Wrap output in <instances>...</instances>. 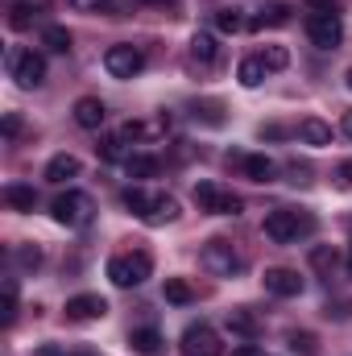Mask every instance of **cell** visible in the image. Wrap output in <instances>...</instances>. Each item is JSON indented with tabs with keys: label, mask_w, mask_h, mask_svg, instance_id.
I'll return each instance as SVG.
<instances>
[{
	"label": "cell",
	"mask_w": 352,
	"mask_h": 356,
	"mask_svg": "<svg viewBox=\"0 0 352 356\" xmlns=\"http://www.w3.org/2000/svg\"><path fill=\"white\" fill-rule=\"evenodd\" d=\"M4 203H8L13 211H33L38 195H33V186H25V182H8V186H4Z\"/></svg>",
	"instance_id": "cell-20"
},
{
	"label": "cell",
	"mask_w": 352,
	"mask_h": 356,
	"mask_svg": "<svg viewBox=\"0 0 352 356\" xmlns=\"http://www.w3.org/2000/svg\"><path fill=\"white\" fill-rule=\"evenodd\" d=\"M104 116H108V112H104V104H99L95 95H83V99L75 104V124H79V129H99Z\"/></svg>",
	"instance_id": "cell-14"
},
{
	"label": "cell",
	"mask_w": 352,
	"mask_h": 356,
	"mask_svg": "<svg viewBox=\"0 0 352 356\" xmlns=\"http://www.w3.org/2000/svg\"><path fill=\"white\" fill-rule=\"evenodd\" d=\"M4 67H8V75L17 79V88L33 91L46 83V58L38 54V50H25V46H13L8 54H4Z\"/></svg>",
	"instance_id": "cell-4"
},
{
	"label": "cell",
	"mask_w": 352,
	"mask_h": 356,
	"mask_svg": "<svg viewBox=\"0 0 352 356\" xmlns=\"http://www.w3.org/2000/svg\"><path fill=\"white\" fill-rule=\"evenodd\" d=\"M344 83H349V88H352V71H349V75H344Z\"/></svg>",
	"instance_id": "cell-46"
},
{
	"label": "cell",
	"mask_w": 352,
	"mask_h": 356,
	"mask_svg": "<svg viewBox=\"0 0 352 356\" xmlns=\"http://www.w3.org/2000/svg\"><path fill=\"white\" fill-rule=\"evenodd\" d=\"M262 137H269V141H278V137H282V129H278V124H265V129H262Z\"/></svg>",
	"instance_id": "cell-42"
},
{
	"label": "cell",
	"mask_w": 352,
	"mask_h": 356,
	"mask_svg": "<svg viewBox=\"0 0 352 356\" xmlns=\"http://www.w3.org/2000/svg\"><path fill=\"white\" fill-rule=\"evenodd\" d=\"M182 356H220V336L207 323H191L182 332Z\"/></svg>",
	"instance_id": "cell-10"
},
{
	"label": "cell",
	"mask_w": 352,
	"mask_h": 356,
	"mask_svg": "<svg viewBox=\"0 0 352 356\" xmlns=\"http://www.w3.org/2000/svg\"><path fill=\"white\" fill-rule=\"evenodd\" d=\"M336 266H340V253H336L332 245H315V249H311V269H315V273L332 277V273H336Z\"/></svg>",
	"instance_id": "cell-26"
},
{
	"label": "cell",
	"mask_w": 352,
	"mask_h": 356,
	"mask_svg": "<svg viewBox=\"0 0 352 356\" xmlns=\"http://www.w3.org/2000/svg\"><path fill=\"white\" fill-rule=\"evenodd\" d=\"M340 129H344V137H349V141H352V108H349V112H344V120H340Z\"/></svg>",
	"instance_id": "cell-43"
},
{
	"label": "cell",
	"mask_w": 352,
	"mask_h": 356,
	"mask_svg": "<svg viewBox=\"0 0 352 356\" xmlns=\"http://www.w3.org/2000/svg\"><path fill=\"white\" fill-rule=\"evenodd\" d=\"M286 182L307 186V182H311V166H307V162H290V166H286Z\"/></svg>",
	"instance_id": "cell-35"
},
{
	"label": "cell",
	"mask_w": 352,
	"mask_h": 356,
	"mask_svg": "<svg viewBox=\"0 0 352 356\" xmlns=\"http://www.w3.org/2000/svg\"><path fill=\"white\" fill-rule=\"evenodd\" d=\"M332 178H336V186H344V191H349V186H352V162H340Z\"/></svg>",
	"instance_id": "cell-37"
},
{
	"label": "cell",
	"mask_w": 352,
	"mask_h": 356,
	"mask_svg": "<svg viewBox=\"0 0 352 356\" xmlns=\"http://www.w3.org/2000/svg\"><path fill=\"white\" fill-rule=\"evenodd\" d=\"M265 71H269V67L262 63V54H253V58H241V67H237V79H241V88H262Z\"/></svg>",
	"instance_id": "cell-22"
},
{
	"label": "cell",
	"mask_w": 352,
	"mask_h": 356,
	"mask_svg": "<svg viewBox=\"0 0 352 356\" xmlns=\"http://www.w3.org/2000/svg\"><path fill=\"white\" fill-rule=\"evenodd\" d=\"M75 356H95V353H75Z\"/></svg>",
	"instance_id": "cell-47"
},
{
	"label": "cell",
	"mask_w": 352,
	"mask_h": 356,
	"mask_svg": "<svg viewBox=\"0 0 352 356\" xmlns=\"http://www.w3.org/2000/svg\"><path fill=\"white\" fill-rule=\"evenodd\" d=\"M311 13H336V0H303Z\"/></svg>",
	"instance_id": "cell-39"
},
{
	"label": "cell",
	"mask_w": 352,
	"mask_h": 356,
	"mask_svg": "<svg viewBox=\"0 0 352 356\" xmlns=\"http://www.w3.org/2000/svg\"><path fill=\"white\" fill-rule=\"evenodd\" d=\"M290 4H265L262 13L249 21V29H278V25H290Z\"/></svg>",
	"instance_id": "cell-15"
},
{
	"label": "cell",
	"mask_w": 352,
	"mask_h": 356,
	"mask_svg": "<svg viewBox=\"0 0 352 356\" xmlns=\"http://www.w3.org/2000/svg\"><path fill=\"white\" fill-rule=\"evenodd\" d=\"M298 137H303L307 145H319V149H323V145H332V124H323L319 116H307V120L298 124Z\"/></svg>",
	"instance_id": "cell-16"
},
{
	"label": "cell",
	"mask_w": 352,
	"mask_h": 356,
	"mask_svg": "<svg viewBox=\"0 0 352 356\" xmlns=\"http://www.w3.org/2000/svg\"><path fill=\"white\" fill-rule=\"evenodd\" d=\"M71 8H79V13H108L112 8V0H67Z\"/></svg>",
	"instance_id": "cell-36"
},
{
	"label": "cell",
	"mask_w": 352,
	"mask_h": 356,
	"mask_svg": "<svg viewBox=\"0 0 352 356\" xmlns=\"http://www.w3.org/2000/svg\"><path fill=\"white\" fill-rule=\"evenodd\" d=\"M42 356H63V353H54V348H46V353H42Z\"/></svg>",
	"instance_id": "cell-45"
},
{
	"label": "cell",
	"mask_w": 352,
	"mask_h": 356,
	"mask_svg": "<svg viewBox=\"0 0 352 356\" xmlns=\"http://www.w3.org/2000/svg\"><path fill=\"white\" fill-rule=\"evenodd\" d=\"M262 63L269 67V71H286V67H290V50H286V46H265Z\"/></svg>",
	"instance_id": "cell-31"
},
{
	"label": "cell",
	"mask_w": 352,
	"mask_h": 356,
	"mask_svg": "<svg viewBox=\"0 0 352 356\" xmlns=\"http://www.w3.org/2000/svg\"><path fill=\"white\" fill-rule=\"evenodd\" d=\"M17 323V277H4V294H0V327Z\"/></svg>",
	"instance_id": "cell-25"
},
{
	"label": "cell",
	"mask_w": 352,
	"mask_h": 356,
	"mask_svg": "<svg viewBox=\"0 0 352 356\" xmlns=\"http://www.w3.org/2000/svg\"><path fill=\"white\" fill-rule=\"evenodd\" d=\"M349 311H352V302H336V307L328 302V311H323V315H328V319H344Z\"/></svg>",
	"instance_id": "cell-40"
},
{
	"label": "cell",
	"mask_w": 352,
	"mask_h": 356,
	"mask_svg": "<svg viewBox=\"0 0 352 356\" xmlns=\"http://www.w3.org/2000/svg\"><path fill=\"white\" fill-rule=\"evenodd\" d=\"M33 17H38L33 4H13V8H8V25H13V29H29Z\"/></svg>",
	"instance_id": "cell-32"
},
{
	"label": "cell",
	"mask_w": 352,
	"mask_h": 356,
	"mask_svg": "<svg viewBox=\"0 0 352 356\" xmlns=\"http://www.w3.org/2000/svg\"><path fill=\"white\" fill-rule=\"evenodd\" d=\"M265 290L269 294H278V298H298L303 294V277L294 273V269H286V266H273V269H265Z\"/></svg>",
	"instance_id": "cell-11"
},
{
	"label": "cell",
	"mask_w": 352,
	"mask_h": 356,
	"mask_svg": "<svg viewBox=\"0 0 352 356\" xmlns=\"http://www.w3.org/2000/svg\"><path fill=\"white\" fill-rule=\"evenodd\" d=\"M191 116L203 120V124H211V129H220L224 124V104L220 99H195L191 104Z\"/></svg>",
	"instance_id": "cell-24"
},
{
	"label": "cell",
	"mask_w": 352,
	"mask_h": 356,
	"mask_svg": "<svg viewBox=\"0 0 352 356\" xmlns=\"http://www.w3.org/2000/svg\"><path fill=\"white\" fill-rule=\"evenodd\" d=\"M307 38H311V46H319V50H336V46L344 42V21H340V13H311V17H307Z\"/></svg>",
	"instance_id": "cell-8"
},
{
	"label": "cell",
	"mask_w": 352,
	"mask_h": 356,
	"mask_svg": "<svg viewBox=\"0 0 352 356\" xmlns=\"http://www.w3.org/2000/svg\"><path fill=\"white\" fill-rule=\"evenodd\" d=\"M129 348L137 356H158L162 353V332L158 327H137V332H129Z\"/></svg>",
	"instance_id": "cell-13"
},
{
	"label": "cell",
	"mask_w": 352,
	"mask_h": 356,
	"mask_svg": "<svg viewBox=\"0 0 352 356\" xmlns=\"http://www.w3.org/2000/svg\"><path fill=\"white\" fill-rule=\"evenodd\" d=\"M166 302H175V307L195 302V290H191V282H182V277H166Z\"/></svg>",
	"instance_id": "cell-29"
},
{
	"label": "cell",
	"mask_w": 352,
	"mask_h": 356,
	"mask_svg": "<svg viewBox=\"0 0 352 356\" xmlns=\"http://www.w3.org/2000/svg\"><path fill=\"white\" fill-rule=\"evenodd\" d=\"M108 315V302L99 294H75L67 298V319L71 323H91V319H104Z\"/></svg>",
	"instance_id": "cell-12"
},
{
	"label": "cell",
	"mask_w": 352,
	"mask_h": 356,
	"mask_svg": "<svg viewBox=\"0 0 352 356\" xmlns=\"http://www.w3.org/2000/svg\"><path fill=\"white\" fill-rule=\"evenodd\" d=\"M125 207L141 220V224H150V228H158V224H170L178 216V199L175 195H166V191H145V186H129L125 195Z\"/></svg>",
	"instance_id": "cell-1"
},
{
	"label": "cell",
	"mask_w": 352,
	"mask_h": 356,
	"mask_svg": "<svg viewBox=\"0 0 352 356\" xmlns=\"http://www.w3.org/2000/svg\"><path fill=\"white\" fill-rule=\"evenodd\" d=\"M17 266L21 269H38L42 266V249H38V245H21V249H17Z\"/></svg>",
	"instance_id": "cell-34"
},
{
	"label": "cell",
	"mask_w": 352,
	"mask_h": 356,
	"mask_svg": "<svg viewBox=\"0 0 352 356\" xmlns=\"http://www.w3.org/2000/svg\"><path fill=\"white\" fill-rule=\"evenodd\" d=\"M42 46L54 50V54H71V33H67L63 25H46V29H42Z\"/></svg>",
	"instance_id": "cell-27"
},
{
	"label": "cell",
	"mask_w": 352,
	"mask_h": 356,
	"mask_svg": "<svg viewBox=\"0 0 352 356\" xmlns=\"http://www.w3.org/2000/svg\"><path fill=\"white\" fill-rule=\"evenodd\" d=\"M191 199H195V207L199 211H207V216H241V195H232V191H220L216 182H195V191H191Z\"/></svg>",
	"instance_id": "cell-7"
},
{
	"label": "cell",
	"mask_w": 352,
	"mask_h": 356,
	"mask_svg": "<svg viewBox=\"0 0 352 356\" xmlns=\"http://www.w3.org/2000/svg\"><path fill=\"white\" fill-rule=\"evenodd\" d=\"M104 67H108L112 79H133V75L145 71V54H141L137 46H125V42H120V46H108Z\"/></svg>",
	"instance_id": "cell-9"
},
{
	"label": "cell",
	"mask_w": 352,
	"mask_h": 356,
	"mask_svg": "<svg viewBox=\"0 0 352 356\" xmlns=\"http://www.w3.org/2000/svg\"><path fill=\"white\" fill-rule=\"evenodd\" d=\"M17 133H21V116L8 112V116H4V137H17Z\"/></svg>",
	"instance_id": "cell-38"
},
{
	"label": "cell",
	"mask_w": 352,
	"mask_h": 356,
	"mask_svg": "<svg viewBox=\"0 0 352 356\" xmlns=\"http://www.w3.org/2000/svg\"><path fill=\"white\" fill-rule=\"evenodd\" d=\"M50 216L63 228H88L91 220H95V203H91V195H83V191H67V195H58L50 203Z\"/></svg>",
	"instance_id": "cell-5"
},
{
	"label": "cell",
	"mask_w": 352,
	"mask_h": 356,
	"mask_svg": "<svg viewBox=\"0 0 352 356\" xmlns=\"http://www.w3.org/2000/svg\"><path fill=\"white\" fill-rule=\"evenodd\" d=\"M79 175V158L75 154H54L50 162H46V178L50 182H67V178Z\"/></svg>",
	"instance_id": "cell-17"
},
{
	"label": "cell",
	"mask_w": 352,
	"mask_h": 356,
	"mask_svg": "<svg viewBox=\"0 0 352 356\" xmlns=\"http://www.w3.org/2000/svg\"><path fill=\"white\" fill-rule=\"evenodd\" d=\"M95 149H99V158H104V162H129V158H133V154H129V137H125V133L104 137Z\"/></svg>",
	"instance_id": "cell-19"
},
{
	"label": "cell",
	"mask_w": 352,
	"mask_h": 356,
	"mask_svg": "<svg viewBox=\"0 0 352 356\" xmlns=\"http://www.w3.org/2000/svg\"><path fill=\"white\" fill-rule=\"evenodd\" d=\"M344 266H349V277H352V245H349V261H344Z\"/></svg>",
	"instance_id": "cell-44"
},
{
	"label": "cell",
	"mask_w": 352,
	"mask_h": 356,
	"mask_svg": "<svg viewBox=\"0 0 352 356\" xmlns=\"http://www.w3.org/2000/svg\"><path fill=\"white\" fill-rule=\"evenodd\" d=\"M125 170H129V178H158L162 162H158V158H145V154H133V158L125 162Z\"/></svg>",
	"instance_id": "cell-28"
},
{
	"label": "cell",
	"mask_w": 352,
	"mask_h": 356,
	"mask_svg": "<svg viewBox=\"0 0 352 356\" xmlns=\"http://www.w3.org/2000/svg\"><path fill=\"white\" fill-rule=\"evenodd\" d=\"M265 236L273 241V245H290V241H298V236H307L311 228H315V220L311 216H298L294 207H273L269 216H265Z\"/></svg>",
	"instance_id": "cell-3"
},
{
	"label": "cell",
	"mask_w": 352,
	"mask_h": 356,
	"mask_svg": "<svg viewBox=\"0 0 352 356\" xmlns=\"http://www.w3.org/2000/svg\"><path fill=\"white\" fill-rule=\"evenodd\" d=\"M228 332H232V336H241L245 344H253L262 327H257V319H253L249 311H228Z\"/></svg>",
	"instance_id": "cell-21"
},
{
	"label": "cell",
	"mask_w": 352,
	"mask_h": 356,
	"mask_svg": "<svg viewBox=\"0 0 352 356\" xmlns=\"http://www.w3.org/2000/svg\"><path fill=\"white\" fill-rule=\"evenodd\" d=\"M199 266L207 269V273H216V277H232V273H241V269H245V261H241V253L232 249V241L216 236V241H207V245H203Z\"/></svg>",
	"instance_id": "cell-6"
},
{
	"label": "cell",
	"mask_w": 352,
	"mask_h": 356,
	"mask_svg": "<svg viewBox=\"0 0 352 356\" xmlns=\"http://www.w3.org/2000/svg\"><path fill=\"white\" fill-rule=\"evenodd\" d=\"M154 4H166V0H154Z\"/></svg>",
	"instance_id": "cell-48"
},
{
	"label": "cell",
	"mask_w": 352,
	"mask_h": 356,
	"mask_svg": "<svg viewBox=\"0 0 352 356\" xmlns=\"http://www.w3.org/2000/svg\"><path fill=\"white\" fill-rule=\"evenodd\" d=\"M232 356H265L262 348H253V344H241V348H232Z\"/></svg>",
	"instance_id": "cell-41"
},
{
	"label": "cell",
	"mask_w": 352,
	"mask_h": 356,
	"mask_svg": "<svg viewBox=\"0 0 352 356\" xmlns=\"http://www.w3.org/2000/svg\"><path fill=\"white\" fill-rule=\"evenodd\" d=\"M241 170H245V178H253V182H269V178L278 175V166L265 154H245L241 158Z\"/></svg>",
	"instance_id": "cell-18"
},
{
	"label": "cell",
	"mask_w": 352,
	"mask_h": 356,
	"mask_svg": "<svg viewBox=\"0 0 352 356\" xmlns=\"http://www.w3.org/2000/svg\"><path fill=\"white\" fill-rule=\"evenodd\" d=\"M290 353H303V356H319V344L311 332H294L290 336Z\"/></svg>",
	"instance_id": "cell-33"
},
{
	"label": "cell",
	"mask_w": 352,
	"mask_h": 356,
	"mask_svg": "<svg viewBox=\"0 0 352 356\" xmlns=\"http://www.w3.org/2000/svg\"><path fill=\"white\" fill-rule=\"evenodd\" d=\"M191 58H195V63H203V67H211V63L220 58L216 38H211V33H195V38H191Z\"/></svg>",
	"instance_id": "cell-23"
},
{
	"label": "cell",
	"mask_w": 352,
	"mask_h": 356,
	"mask_svg": "<svg viewBox=\"0 0 352 356\" xmlns=\"http://www.w3.org/2000/svg\"><path fill=\"white\" fill-rule=\"evenodd\" d=\"M216 29H220V33H241V29H245L241 8H220V13H216Z\"/></svg>",
	"instance_id": "cell-30"
},
{
	"label": "cell",
	"mask_w": 352,
	"mask_h": 356,
	"mask_svg": "<svg viewBox=\"0 0 352 356\" xmlns=\"http://www.w3.org/2000/svg\"><path fill=\"white\" fill-rule=\"evenodd\" d=\"M150 273H154V257H150L145 249L116 253V257L108 261V277H112V286H120V290H133V286H141Z\"/></svg>",
	"instance_id": "cell-2"
}]
</instances>
